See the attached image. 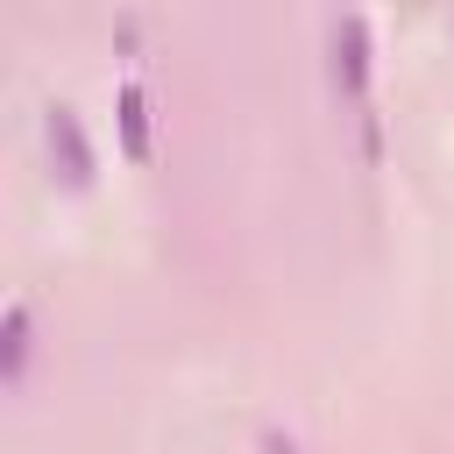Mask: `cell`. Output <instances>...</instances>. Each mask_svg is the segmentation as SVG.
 <instances>
[{
	"mask_svg": "<svg viewBox=\"0 0 454 454\" xmlns=\"http://www.w3.org/2000/svg\"><path fill=\"white\" fill-rule=\"evenodd\" d=\"M333 78H340L348 99L362 106V156L376 163V156H383V128H376V114H369V21H362V14H340V21H333Z\"/></svg>",
	"mask_w": 454,
	"mask_h": 454,
	"instance_id": "1",
	"label": "cell"
},
{
	"mask_svg": "<svg viewBox=\"0 0 454 454\" xmlns=\"http://www.w3.org/2000/svg\"><path fill=\"white\" fill-rule=\"evenodd\" d=\"M114 114H121V149H128V163H142V156L156 149V135H149V92L128 78L121 99H114Z\"/></svg>",
	"mask_w": 454,
	"mask_h": 454,
	"instance_id": "2",
	"label": "cell"
},
{
	"mask_svg": "<svg viewBox=\"0 0 454 454\" xmlns=\"http://www.w3.org/2000/svg\"><path fill=\"white\" fill-rule=\"evenodd\" d=\"M64 142V156H71V177L85 184L92 177V149H85V135H78V114L71 106H50V149Z\"/></svg>",
	"mask_w": 454,
	"mask_h": 454,
	"instance_id": "3",
	"label": "cell"
},
{
	"mask_svg": "<svg viewBox=\"0 0 454 454\" xmlns=\"http://www.w3.org/2000/svg\"><path fill=\"white\" fill-rule=\"evenodd\" d=\"M28 305L21 298H7V383H21V369H28Z\"/></svg>",
	"mask_w": 454,
	"mask_h": 454,
	"instance_id": "4",
	"label": "cell"
},
{
	"mask_svg": "<svg viewBox=\"0 0 454 454\" xmlns=\"http://www.w3.org/2000/svg\"><path fill=\"white\" fill-rule=\"evenodd\" d=\"M262 454H298V447H291L284 433H262Z\"/></svg>",
	"mask_w": 454,
	"mask_h": 454,
	"instance_id": "5",
	"label": "cell"
}]
</instances>
